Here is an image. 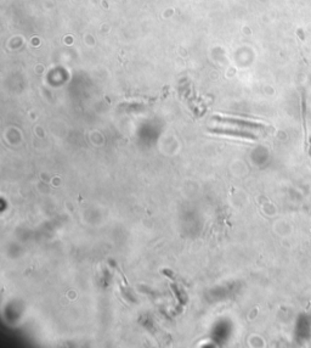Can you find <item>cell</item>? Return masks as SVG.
Here are the masks:
<instances>
[{"label":"cell","mask_w":311,"mask_h":348,"mask_svg":"<svg viewBox=\"0 0 311 348\" xmlns=\"http://www.w3.org/2000/svg\"><path fill=\"white\" fill-rule=\"evenodd\" d=\"M213 121L214 122H219V123H225V124L239 125V127H242V128H249V129L261 130L264 128V125L260 124V123L248 122V121H243V119H237V118H229V117L214 116L213 117Z\"/></svg>","instance_id":"1"},{"label":"cell","mask_w":311,"mask_h":348,"mask_svg":"<svg viewBox=\"0 0 311 348\" xmlns=\"http://www.w3.org/2000/svg\"><path fill=\"white\" fill-rule=\"evenodd\" d=\"M209 132L215 133V134H224V135H232V137H239L244 138V139H257L255 135H253L252 133L248 132H241V130H235V129H224V128H209Z\"/></svg>","instance_id":"2"}]
</instances>
